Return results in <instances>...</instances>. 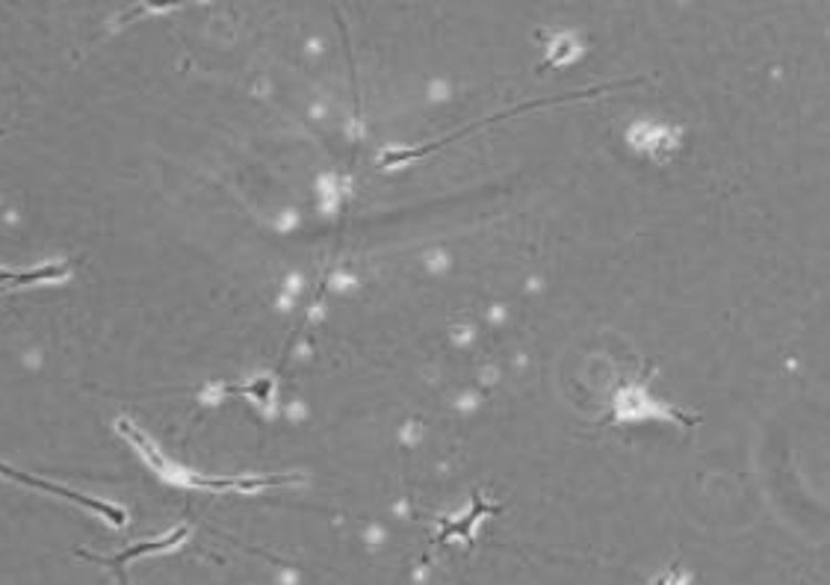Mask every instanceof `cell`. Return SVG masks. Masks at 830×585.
<instances>
[{"label": "cell", "mask_w": 830, "mask_h": 585, "mask_svg": "<svg viewBox=\"0 0 830 585\" xmlns=\"http://www.w3.org/2000/svg\"><path fill=\"white\" fill-rule=\"evenodd\" d=\"M69 273H71V264H48V266H35V269H21V273H12V269H0V287L18 290V287H30V284L53 281V278H65Z\"/></svg>", "instance_id": "3957f363"}, {"label": "cell", "mask_w": 830, "mask_h": 585, "mask_svg": "<svg viewBox=\"0 0 830 585\" xmlns=\"http://www.w3.org/2000/svg\"><path fill=\"white\" fill-rule=\"evenodd\" d=\"M0 136H3V131H0Z\"/></svg>", "instance_id": "5b68a950"}, {"label": "cell", "mask_w": 830, "mask_h": 585, "mask_svg": "<svg viewBox=\"0 0 830 585\" xmlns=\"http://www.w3.org/2000/svg\"><path fill=\"white\" fill-rule=\"evenodd\" d=\"M0 476L12 479V482H21V485H33V488H39V491H48V494H57V496H62V500H69V503L83 505V509H89V512L104 514L106 521L113 523V526H124V523H127V514H124V509H119V505L106 503V500H95V496L80 494V491H71V488H62V485H57V482H48V479L33 476V473H21V470L3 464V461H0Z\"/></svg>", "instance_id": "6da1fadb"}, {"label": "cell", "mask_w": 830, "mask_h": 585, "mask_svg": "<svg viewBox=\"0 0 830 585\" xmlns=\"http://www.w3.org/2000/svg\"><path fill=\"white\" fill-rule=\"evenodd\" d=\"M115 429H119V434H124V438H127V441H131L133 447L142 452V459L148 461L151 468L157 470V473H166V461H163V455L157 452V447L151 443V438L142 432L140 425H133L131 420H119V423H115Z\"/></svg>", "instance_id": "277c9868"}, {"label": "cell", "mask_w": 830, "mask_h": 585, "mask_svg": "<svg viewBox=\"0 0 830 585\" xmlns=\"http://www.w3.org/2000/svg\"><path fill=\"white\" fill-rule=\"evenodd\" d=\"M184 538H186V526H177L175 532H168L166 538L145 541V544H133V547L122 550V553H115V556H98V553H89V550H78V556L92 558V562H98V565L113 567L115 574L122 576L124 562H131V558H136V556H151V553H163V550H172V547H177V544H181ZM122 579H124V576H122Z\"/></svg>", "instance_id": "7a4b0ae2"}]
</instances>
